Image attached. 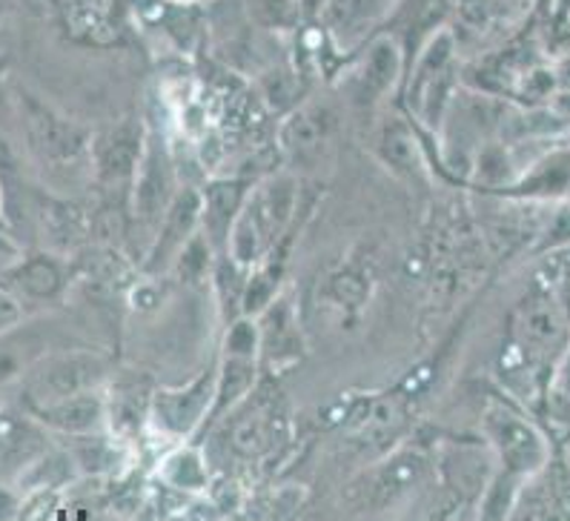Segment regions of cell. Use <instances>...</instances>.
Here are the masks:
<instances>
[{
    "mask_svg": "<svg viewBox=\"0 0 570 521\" xmlns=\"http://www.w3.org/2000/svg\"><path fill=\"white\" fill-rule=\"evenodd\" d=\"M23 318H27V309L18 304L12 293H9L3 284H0V338H7L9 333L21 327Z\"/></svg>",
    "mask_w": 570,
    "mask_h": 521,
    "instance_id": "obj_31",
    "label": "cell"
},
{
    "mask_svg": "<svg viewBox=\"0 0 570 521\" xmlns=\"http://www.w3.org/2000/svg\"><path fill=\"white\" fill-rule=\"evenodd\" d=\"M149 124L141 115H121L101 127H92L89 144V178L101 198L124 200L147 147Z\"/></svg>",
    "mask_w": 570,
    "mask_h": 521,
    "instance_id": "obj_7",
    "label": "cell"
},
{
    "mask_svg": "<svg viewBox=\"0 0 570 521\" xmlns=\"http://www.w3.org/2000/svg\"><path fill=\"white\" fill-rule=\"evenodd\" d=\"M0 284L18 298L29 313H47L61 307L75 293L72 258L52 249L32 247L21 249L0 269Z\"/></svg>",
    "mask_w": 570,
    "mask_h": 521,
    "instance_id": "obj_12",
    "label": "cell"
},
{
    "mask_svg": "<svg viewBox=\"0 0 570 521\" xmlns=\"http://www.w3.org/2000/svg\"><path fill=\"white\" fill-rule=\"evenodd\" d=\"M253 501L264 504L262 510H255L258 515H275V519H284V515H296L307 501V488L302 484H282V488H269L264 499L253 495Z\"/></svg>",
    "mask_w": 570,
    "mask_h": 521,
    "instance_id": "obj_29",
    "label": "cell"
},
{
    "mask_svg": "<svg viewBox=\"0 0 570 521\" xmlns=\"http://www.w3.org/2000/svg\"><path fill=\"white\" fill-rule=\"evenodd\" d=\"M63 35L87 47H118L124 43L132 7L124 0H58Z\"/></svg>",
    "mask_w": 570,
    "mask_h": 521,
    "instance_id": "obj_18",
    "label": "cell"
},
{
    "mask_svg": "<svg viewBox=\"0 0 570 521\" xmlns=\"http://www.w3.org/2000/svg\"><path fill=\"white\" fill-rule=\"evenodd\" d=\"M215 258H218V253H215L213 244H209V240L204 238L202 229H198V233L184 244L181 253L175 255L169 278H173V284H181V287H198V284H207Z\"/></svg>",
    "mask_w": 570,
    "mask_h": 521,
    "instance_id": "obj_28",
    "label": "cell"
},
{
    "mask_svg": "<svg viewBox=\"0 0 570 521\" xmlns=\"http://www.w3.org/2000/svg\"><path fill=\"white\" fill-rule=\"evenodd\" d=\"M324 3H327V0H296L302 27H307V23H316L318 14H322V9H324Z\"/></svg>",
    "mask_w": 570,
    "mask_h": 521,
    "instance_id": "obj_33",
    "label": "cell"
},
{
    "mask_svg": "<svg viewBox=\"0 0 570 521\" xmlns=\"http://www.w3.org/2000/svg\"><path fill=\"white\" fill-rule=\"evenodd\" d=\"M0 227L7 229V233H12V229H9V220H7V204H3V189H0Z\"/></svg>",
    "mask_w": 570,
    "mask_h": 521,
    "instance_id": "obj_36",
    "label": "cell"
},
{
    "mask_svg": "<svg viewBox=\"0 0 570 521\" xmlns=\"http://www.w3.org/2000/svg\"><path fill=\"white\" fill-rule=\"evenodd\" d=\"M376 269L367 253L350 249L342 260L324 269L316 284V301L338 330H353L367 313L370 301L376 298Z\"/></svg>",
    "mask_w": 570,
    "mask_h": 521,
    "instance_id": "obj_14",
    "label": "cell"
},
{
    "mask_svg": "<svg viewBox=\"0 0 570 521\" xmlns=\"http://www.w3.org/2000/svg\"><path fill=\"white\" fill-rule=\"evenodd\" d=\"M404 72H407V60H404L402 43L396 35L382 29L350 58L347 69L336 83L353 109L382 112V107L396 104Z\"/></svg>",
    "mask_w": 570,
    "mask_h": 521,
    "instance_id": "obj_6",
    "label": "cell"
},
{
    "mask_svg": "<svg viewBox=\"0 0 570 521\" xmlns=\"http://www.w3.org/2000/svg\"><path fill=\"white\" fill-rule=\"evenodd\" d=\"M253 318L258 327V341H262L258 361H262L264 379L278 381L307 358V333L302 327L298 298L293 295V289H284Z\"/></svg>",
    "mask_w": 570,
    "mask_h": 521,
    "instance_id": "obj_15",
    "label": "cell"
},
{
    "mask_svg": "<svg viewBox=\"0 0 570 521\" xmlns=\"http://www.w3.org/2000/svg\"><path fill=\"white\" fill-rule=\"evenodd\" d=\"M181 169H178V158L169 144L167 135L161 129L149 127L147 132V147H144L141 164L132 178V187L127 195V209H129V238L144 235L141 253L147 249L149 238H153L155 227L173 198L181 189ZM141 258V255H138Z\"/></svg>",
    "mask_w": 570,
    "mask_h": 521,
    "instance_id": "obj_5",
    "label": "cell"
},
{
    "mask_svg": "<svg viewBox=\"0 0 570 521\" xmlns=\"http://www.w3.org/2000/svg\"><path fill=\"white\" fill-rule=\"evenodd\" d=\"M564 318L544 293H533L513 313V347L524 358H544L562 347Z\"/></svg>",
    "mask_w": 570,
    "mask_h": 521,
    "instance_id": "obj_21",
    "label": "cell"
},
{
    "mask_svg": "<svg viewBox=\"0 0 570 521\" xmlns=\"http://www.w3.org/2000/svg\"><path fill=\"white\" fill-rule=\"evenodd\" d=\"M370 155L376 158L384 173L393 175L399 184L410 189L428 187L442 173L436 147L399 107H387V115H379V120L373 124Z\"/></svg>",
    "mask_w": 570,
    "mask_h": 521,
    "instance_id": "obj_9",
    "label": "cell"
},
{
    "mask_svg": "<svg viewBox=\"0 0 570 521\" xmlns=\"http://www.w3.org/2000/svg\"><path fill=\"white\" fill-rule=\"evenodd\" d=\"M115 370V355L98 347H69L38 355L21 373V407L104 390Z\"/></svg>",
    "mask_w": 570,
    "mask_h": 521,
    "instance_id": "obj_4",
    "label": "cell"
},
{
    "mask_svg": "<svg viewBox=\"0 0 570 521\" xmlns=\"http://www.w3.org/2000/svg\"><path fill=\"white\" fill-rule=\"evenodd\" d=\"M255 178L244 175H215L202 184V233L215 253H227V238L242 213Z\"/></svg>",
    "mask_w": 570,
    "mask_h": 521,
    "instance_id": "obj_23",
    "label": "cell"
},
{
    "mask_svg": "<svg viewBox=\"0 0 570 521\" xmlns=\"http://www.w3.org/2000/svg\"><path fill=\"white\" fill-rule=\"evenodd\" d=\"M178 3H204V0H178Z\"/></svg>",
    "mask_w": 570,
    "mask_h": 521,
    "instance_id": "obj_37",
    "label": "cell"
},
{
    "mask_svg": "<svg viewBox=\"0 0 570 521\" xmlns=\"http://www.w3.org/2000/svg\"><path fill=\"white\" fill-rule=\"evenodd\" d=\"M21 240L14 238L12 233H7V229L0 227V264H7V260H12L14 255L21 253Z\"/></svg>",
    "mask_w": 570,
    "mask_h": 521,
    "instance_id": "obj_34",
    "label": "cell"
},
{
    "mask_svg": "<svg viewBox=\"0 0 570 521\" xmlns=\"http://www.w3.org/2000/svg\"><path fill=\"white\" fill-rule=\"evenodd\" d=\"M342 132V109L327 98L307 95L278 118L275 149L289 169L313 167Z\"/></svg>",
    "mask_w": 570,
    "mask_h": 521,
    "instance_id": "obj_13",
    "label": "cell"
},
{
    "mask_svg": "<svg viewBox=\"0 0 570 521\" xmlns=\"http://www.w3.org/2000/svg\"><path fill=\"white\" fill-rule=\"evenodd\" d=\"M9 100V83H7V60H0V107Z\"/></svg>",
    "mask_w": 570,
    "mask_h": 521,
    "instance_id": "obj_35",
    "label": "cell"
},
{
    "mask_svg": "<svg viewBox=\"0 0 570 521\" xmlns=\"http://www.w3.org/2000/svg\"><path fill=\"white\" fill-rule=\"evenodd\" d=\"M213 395L215 361L184 384H155L147 439L164 441V448L178 444V441H202Z\"/></svg>",
    "mask_w": 570,
    "mask_h": 521,
    "instance_id": "obj_11",
    "label": "cell"
},
{
    "mask_svg": "<svg viewBox=\"0 0 570 521\" xmlns=\"http://www.w3.org/2000/svg\"><path fill=\"white\" fill-rule=\"evenodd\" d=\"M14 115L21 127L23 147L38 173L49 178H72L87 175L89 178V144H92V127L72 115L52 107L41 95L29 92L27 87H12Z\"/></svg>",
    "mask_w": 570,
    "mask_h": 521,
    "instance_id": "obj_2",
    "label": "cell"
},
{
    "mask_svg": "<svg viewBox=\"0 0 570 521\" xmlns=\"http://www.w3.org/2000/svg\"><path fill=\"white\" fill-rule=\"evenodd\" d=\"M155 379L144 370L121 367L104 387V404H107V430L121 441L141 448L149 433V404H153Z\"/></svg>",
    "mask_w": 570,
    "mask_h": 521,
    "instance_id": "obj_16",
    "label": "cell"
},
{
    "mask_svg": "<svg viewBox=\"0 0 570 521\" xmlns=\"http://www.w3.org/2000/svg\"><path fill=\"white\" fill-rule=\"evenodd\" d=\"M23 410L55 439H78V435L107 430L104 390H89V393L67 395V399H55Z\"/></svg>",
    "mask_w": 570,
    "mask_h": 521,
    "instance_id": "obj_20",
    "label": "cell"
},
{
    "mask_svg": "<svg viewBox=\"0 0 570 521\" xmlns=\"http://www.w3.org/2000/svg\"><path fill=\"white\" fill-rule=\"evenodd\" d=\"M482 435L493 455V473L522 484L550 461L548 439L517 407L504 401L488 404L482 415Z\"/></svg>",
    "mask_w": 570,
    "mask_h": 521,
    "instance_id": "obj_10",
    "label": "cell"
},
{
    "mask_svg": "<svg viewBox=\"0 0 570 521\" xmlns=\"http://www.w3.org/2000/svg\"><path fill=\"white\" fill-rule=\"evenodd\" d=\"M218 427L229 430L227 448L242 464H264L289 444L287 407L275 390L267 393V379H262L249 399H244Z\"/></svg>",
    "mask_w": 570,
    "mask_h": 521,
    "instance_id": "obj_8",
    "label": "cell"
},
{
    "mask_svg": "<svg viewBox=\"0 0 570 521\" xmlns=\"http://www.w3.org/2000/svg\"><path fill=\"white\" fill-rule=\"evenodd\" d=\"M570 244V207L559 209L553 218H550L548 227L542 229V238H539V249H557Z\"/></svg>",
    "mask_w": 570,
    "mask_h": 521,
    "instance_id": "obj_30",
    "label": "cell"
},
{
    "mask_svg": "<svg viewBox=\"0 0 570 521\" xmlns=\"http://www.w3.org/2000/svg\"><path fill=\"white\" fill-rule=\"evenodd\" d=\"M396 0H327L318 14V29L342 52L356 55L370 38L384 29Z\"/></svg>",
    "mask_w": 570,
    "mask_h": 521,
    "instance_id": "obj_19",
    "label": "cell"
},
{
    "mask_svg": "<svg viewBox=\"0 0 570 521\" xmlns=\"http://www.w3.org/2000/svg\"><path fill=\"white\" fill-rule=\"evenodd\" d=\"M262 361L247 353H229V350H218V358H215V395L213 407H209L207 430H204V439L213 433L229 413H233L244 399H249L258 384H262Z\"/></svg>",
    "mask_w": 570,
    "mask_h": 521,
    "instance_id": "obj_24",
    "label": "cell"
},
{
    "mask_svg": "<svg viewBox=\"0 0 570 521\" xmlns=\"http://www.w3.org/2000/svg\"><path fill=\"white\" fill-rule=\"evenodd\" d=\"M570 189V153H553L542 158L528 173L517 175L508 187L488 193V198L508 200H553Z\"/></svg>",
    "mask_w": 570,
    "mask_h": 521,
    "instance_id": "obj_25",
    "label": "cell"
},
{
    "mask_svg": "<svg viewBox=\"0 0 570 521\" xmlns=\"http://www.w3.org/2000/svg\"><path fill=\"white\" fill-rule=\"evenodd\" d=\"M433 475V448L399 441L344 488V501L356 513H387L419 493Z\"/></svg>",
    "mask_w": 570,
    "mask_h": 521,
    "instance_id": "obj_3",
    "label": "cell"
},
{
    "mask_svg": "<svg viewBox=\"0 0 570 521\" xmlns=\"http://www.w3.org/2000/svg\"><path fill=\"white\" fill-rule=\"evenodd\" d=\"M52 435L27 413V410L0 407V464L21 470L32 455L41 453Z\"/></svg>",
    "mask_w": 570,
    "mask_h": 521,
    "instance_id": "obj_26",
    "label": "cell"
},
{
    "mask_svg": "<svg viewBox=\"0 0 570 521\" xmlns=\"http://www.w3.org/2000/svg\"><path fill=\"white\" fill-rule=\"evenodd\" d=\"M153 481H158L161 488L173 490V493L184 495V499L207 495L209 488H213L215 473L209 468L204 441H178V444L164 448L153 464Z\"/></svg>",
    "mask_w": 570,
    "mask_h": 521,
    "instance_id": "obj_22",
    "label": "cell"
},
{
    "mask_svg": "<svg viewBox=\"0 0 570 521\" xmlns=\"http://www.w3.org/2000/svg\"><path fill=\"white\" fill-rule=\"evenodd\" d=\"M23 493L18 484H0V519H21Z\"/></svg>",
    "mask_w": 570,
    "mask_h": 521,
    "instance_id": "obj_32",
    "label": "cell"
},
{
    "mask_svg": "<svg viewBox=\"0 0 570 521\" xmlns=\"http://www.w3.org/2000/svg\"><path fill=\"white\" fill-rule=\"evenodd\" d=\"M207 287L213 289L215 309L222 324H229L233 318L244 315V289H247V267L238 264L229 253H218L209 273Z\"/></svg>",
    "mask_w": 570,
    "mask_h": 521,
    "instance_id": "obj_27",
    "label": "cell"
},
{
    "mask_svg": "<svg viewBox=\"0 0 570 521\" xmlns=\"http://www.w3.org/2000/svg\"><path fill=\"white\" fill-rule=\"evenodd\" d=\"M202 229V187L184 184L167 213L161 215L147 249L138 258V273L169 275L175 255L181 253L184 244Z\"/></svg>",
    "mask_w": 570,
    "mask_h": 521,
    "instance_id": "obj_17",
    "label": "cell"
},
{
    "mask_svg": "<svg viewBox=\"0 0 570 521\" xmlns=\"http://www.w3.org/2000/svg\"><path fill=\"white\" fill-rule=\"evenodd\" d=\"M318 198L322 189L302 184L293 169H275L255 178L229 229L227 253L249 269L284 238L302 233L304 220L318 207Z\"/></svg>",
    "mask_w": 570,
    "mask_h": 521,
    "instance_id": "obj_1",
    "label": "cell"
}]
</instances>
